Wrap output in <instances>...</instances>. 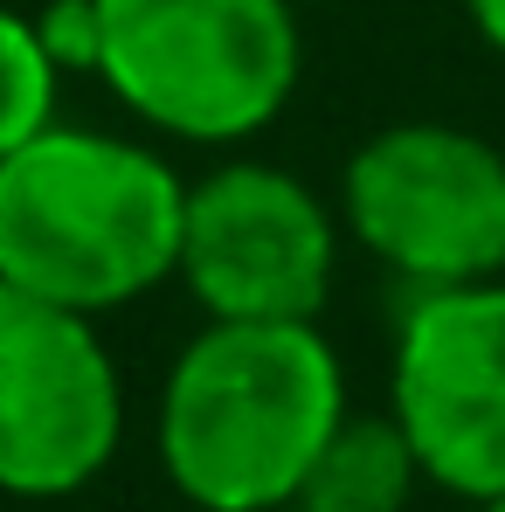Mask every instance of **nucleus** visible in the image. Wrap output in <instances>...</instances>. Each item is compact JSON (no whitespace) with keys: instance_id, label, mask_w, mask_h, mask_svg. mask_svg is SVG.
Masks as SVG:
<instances>
[{"instance_id":"0eeeda50","label":"nucleus","mask_w":505,"mask_h":512,"mask_svg":"<svg viewBox=\"0 0 505 512\" xmlns=\"http://www.w3.org/2000/svg\"><path fill=\"white\" fill-rule=\"evenodd\" d=\"M388 416L409 429L429 485L471 506L505 499V277L409 298Z\"/></svg>"},{"instance_id":"39448f33","label":"nucleus","mask_w":505,"mask_h":512,"mask_svg":"<svg viewBox=\"0 0 505 512\" xmlns=\"http://www.w3.org/2000/svg\"><path fill=\"white\" fill-rule=\"evenodd\" d=\"M339 270V215L312 180L270 160L187 180L180 284L208 319H319Z\"/></svg>"},{"instance_id":"f257e3e1","label":"nucleus","mask_w":505,"mask_h":512,"mask_svg":"<svg viewBox=\"0 0 505 512\" xmlns=\"http://www.w3.org/2000/svg\"><path fill=\"white\" fill-rule=\"evenodd\" d=\"M346 423V367L319 319H208L160 388V464L201 512H277Z\"/></svg>"},{"instance_id":"9d476101","label":"nucleus","mask_w":505,"mask_h":512,"mask_svg":"<svg viewBox=\"0 0 505 512\" xmlns=\"http://www.w3.org/2000/svg\"><path fill=\"white\" fill-rule=\"evenodd\" d=\"M464 14H471V28H478V42H485V49H499V56H505V0H464Z\"/></svg>"},{"instance_id":"20e7f679","label":"nucleus","mask_w":505,"mask_h":512,"mask_svg":"<svg viewBox=\"0 0 505 512\" xmlns=\"http://www.w3.org/2000/svg\"><path fill=\"white\" fill-rule=\"evenodd\" d=\"M339 229L409 291L505 277V153L443 118L381 125L339 173Z\"/></svg>"},{"instance_id":"423d86ee","label":"nucleus","mask_w":505,"mask_h":512,"mask_svg":"<svg viewBox=\"0 0 505 512\" xmlns=\"http://www.w3.org/2000/svg\"><path fill=\"white\" fill-rule=\"evenodd\" d=\"M125 381L97 319L0 284V492L70 499L118 457Z\"/></svg>"},{"instance_id":"6e6552de","label":"nucleus","mask_w":505,"mask_h":512,"mask_svg":"<svg viewBox=\"0 0 505 512\" xmlns=\"http://www.w3.org/2000/svg\"><path fill=\"white\" fill-rule=\"evenodd\" d=\"M416 485H429L416 443L395 416H353L326 436L291 506L305 512H409Z\"/></svg>"},{"instance_id":"9b49d317","label":"nucleus","mask_w":505,"mask_h":512,"mask_svg":"<svg viewBox=\"0 0 505 512\" xmlns=\"http://www.w3.org/2000/svg\"><path fill=\"white\" fill-rule=\"evenodd\" d=\"M478 512H505V499H485V506H478Z\"/></svg>"},{"instance_id":"f03ea898","label":"nucleus","mask_w":505,"mask_h":512,"mask_svg":"<svg viewBox=\"0 0 505 512\" xmlns=\"http://www.w3.org/2000/svg\"><path fill=\"white\" fill-rule=\"evenodd\" d=\"M187 180L139 139L49 118L0 160V284L118 312L180 270Z\"/></svg>"},{"instance_id":"1a4fd4ad","label":"nucleus","mask_w":505,"mask_h":512,"mask_svg":"<svg viewBox=\"0 0 505 512\" xmlns=\"http://www.w3.org/2000/svg\"><path fill=\"white\" fill-rule=\"evenodd\" d=\"M56 97H63V63L42 21L0 7V160L56 118Z\"/></svg>"},{"instance_id":"7ed1b4c3","label":"nucleus","mask_w":505,"mask_h":512,"mask_svg":"<svg viewBox=\"0 0 505 512\" xmlns=\"http://www.w3.org/2000/svg\"><path fill=\"white\" fill-rule=\"evenodd\" d=\"M298 70V0H90V77L187 146L270 132Z\"/></svg>"},{"instance_id":"f8f14e48","label":"nucleus","mask_w":505,"mask_h":512,"mask_svg":"<svg viewBox=\"0 0 505 512\" xmlns=\"http://www.w3.org/2000/svg\"><path fill=\"white\" fill-rule=\"evenodd\" d=\"M298 7H333V0H298Z\"/></svg>"},{"instance_id":"ddd939ff","label":"nucleus","mask_w":505,"mask_h":512,"mask_svg":"<svg viewBox=\"0 0 505 512\" xmlns=\"http://www.w3.org/2000/svg\"><path fill=\"white\" fill-rule=\"evenodd\" d=\"M277 512H305V506H277Z\"/></svg>"}]
</instances>
